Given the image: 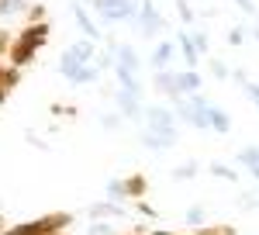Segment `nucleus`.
<instances>
[{"label":"nucleus","instance_id":"nucleus-34","mask_svg":"<svg viewBox=\"0 0 259 235\" xmlns=\"http://www.w3.org/2000/svg\"><path fill=\"white\" fill-rule=\"evenodd\" d=\"M132 211H139L142 218H156V208H152V204H145V197L132 201Z\"/></svg>","mask_w":259,"mask_h":235},{"label":"nucleus","instance_id":"nucleus-2","mask_svg":"<svg viewBox=\"0 0 259 235\" xmlns=\"http://www.w3.org/2000/svg\"><path fill=\"white\" fill-rule=\"evenodd\" d=\"M73 228V215L69 211H49V215L28 218V221H18V225H7L4 235H56Z\"/></svg>","mask_w":259,"mask_h":235},{"label":"nucleus","instance_id":"nucleus-42","mask_svg":"<svg viewBox=\"0 0 259 235\" xmlns=\"http://www.w3.org/2000/svg\"><path fill=\"white\" fill-rule=\"evenodd\" d=\"M4 232H7V218L0 215V235H4Z\"/></svg>","mask_w":259,"mask_h":235},{"label":"nucleus","instance_id":"nucleus-12","mask_svg":"<svg viewBox=\"0 0 259 235\" xmlns=\"http://www.w3.org/2000/svg\"><path fill=\"white\" fill-rule=\"evenodd\" d=\"M152 83H156V94H162V97H169V100L183 97L177 69H156V80H152Z\"/></svg>","mask_w":259,"mask_h":235},{"label":"nucleus","instance_id":"nucleus-44","mask_svg":"<svg viewBox=\"0 0 259 235\" xmlns=\"http://www.w3.org/2000/svg\"><path fill=\"white\" fill-rule=\"evenodd\" d=\"M252 38H256V42H259V24H256V28H252Z\"/></svg>","mask_w":259,"mask_h":235},{"label":"nucleus","instance_id":"nucleus-27","mask_svg":"<svg viewBox=\"0 0 259 235\" xmlns=\"http://www.w3.org/2000/svg\"><path fill=\"white\" fill-rule=\"evenodd\" d=\"M177 18L183 21V24H187V28H190V24H194V18H197V14H194V7H190V4H187V0H177Z\"/></svg>","mask_w":259,"mask_h":235},{"label":"nucleus","instance_id":"nucleus-26","mask_svg":"<svg viewBox=\"0 0 259 235\" xmlns=\"http://www.w3.org/2000/svg\"><path fill=\"white\" fill-rule=\"evenodd\" d=\"M100 125H104L107 132H121V125H124V114H121V111H111V114H100Z\"/></svg>","mask_w":259,"mask_h":235},{"label":"nucleus","instance_id":"nucleus-7","mask_svg":"<svg viewBox=\"0 0 259 235\" xmlns=\"http://www.w3.org/2000/svg\"><path fill=\"white\" fill-rule=\"evenodd\" d=\"M114 104H118L121 114H124V121H145V107H142V97H139V94H132V90L118 87Z\"/></svg>","mask_w":259,"mask_h":235},{"label":"nucleus","instance_id":"nucleus-9","mask_svg":"<svg viewBox=\"0 0 259 235\" xmlns=\"http://www.w3.org/2000/svg\"><path fill=\"white\" fill-rule=\"evenodd\" d=\"M73 18H76V28L83 31V38H94V42L104 38V28L94 21V14L87 11V4H76V0H73Z\"/></svg>","mask_w":259,"mask_h":235},{"label":"nucleus","instance_id":"nucleus-13","mask_svg":"<svg viewBox=\"0 0 259 235\" xmlns=\"http://www.w3.org/2000/svg\"><path fill=\"white\" fill-rule=\"evenodd\" d=\"M18 83H21V66H14V62H0V104H7V97L14 94Z\"/></svg>","mask_w":259,"mask_h":235},{"label":"nucleus","instance_id":"nucleus-10","mask_svg":"<svg viewBox=\"0 0 259 235\" xmlns=\"http://www.w3.org/2000/svg\"><path fill=\"white\" fill-rule=\"evenodd\" d=\"M87 215H90V221H114V218H124L128 215V208H124V201H97V204H90L87 208Z\"/></svg>","mask_w":259,"mask_h":235},{"label":"nucleus","instance_id":"nucleus-4","mask_svg":"<svg viewBox=\"0 0 259 235\" xmlns=\"http://www.w3.org/2000/svg\"><path fill=\"white\" fill-rule=\"evenodd\" d=\"M132 28L139 31L142 38H156V35L166 31L169 24H166V18L156 11V0H139V18L132 21Z\"/></svg>","mask_w":259,"mask_h":235},{"label":"nucleus","instance_id":"nucleus-16","mask_svg":"<svg viewBox=\"0 0 259 235\" xmlns=\"http://www.w3.org/2000/svg\"><path fill=\"white\" fill-rule=\"evenodd\" d=\"M177 49H180V56H183V62H187V69H197L200 52H197V45H194V38H190V31H180L177 35Z\"/></svg>","mask_w":259,"mask_h":235},{"label":"nucleus","instance_id":"nucleus-23","mask_svg":"<svg viewBox=\"0 0 259 235\" xmlns=\"http://www.w3.org/2000/svg\"><path fill=\"white\" fill-rule=\"evenodd\" d=\"M239 166H245V170H252V166H259V145H249V149H239Z\"/></svg>","mask_w":259,"mask_h":235},{"label":"nucleus","instance_id":"nucleus-3","mask_svg":"<svg viewBox=\"0 0 259 235\" xmlns=\"http://www.w3.org/2000/svg\"><path fill=\"white\" fill-rule=\"evenodd\" d=\"M100 24H132L139 18V0H87Z\"/></svg>","mask_w":259,"mask_h":235},{"label":"nucleus","instance_id":"nucleus-36","mask_svg":"<svg viewBox=\"0 0 259 235\" xmlns=\"http://www.w3.org/2000/svg\"><path fill=\"white\" fill-rule=\"evenodd\" d=\"M52 114L56 118H76V107H69V104H52Z\"/></svg>","mask_w":259,"mask_h":235},{"label":"nucleus","instance_id":"nucleus-21","mask_svg":"<svg viewBox=\"0 0 259 235\" xmlns=\"http://www.w3.org/2000/svg\"><path fill=\"white\" fill-rule=\"evenodd\" d=\"M194 235H239L235 225H197Z\"/></svg>","mask_w":259,"mask_h":235},{"label":"nucleus","instance_id":"nucleus-45","mask_svg":"<svg viewBox=\"0 0 259 235\" xmlns=\"http://www.w3.org/2000/svg\"><path fill=\"white\" fill-rule=\"evenodd\" d=\"M56 235H73V232H69V228H66V232H56Z\"/></svg>","mask_w":259,"mask_h":235},{"label":"nucleus","instance_id":"nucleus-35","mask_svg":"<svg viewBox=\"0 0 259 235\" xmlns=\"http://www.w3.org/2000/svg\"><path fill=\"white\" fill-rule=\"evenodd\" d=\"M242 90H245V97H249V100H252V104L259 107V83H252V80H245V83H242Z\"/></svg>","mask_w":259,"mask_h":235},{"label":"nucleus","instance_id":"nucleus-5","mask_svg":"<svg viewBox=\"0 0 259 235\" xmlns=\"http://www.w3.org/2000/svg\"><path fill=\"white\" fill-rule=\"evenodd\" d=\"M142 125H145V128H156V132H177L180 118H177V111H173V104H149Z\"/></svg>","mask_w":259,"mask_h":235},{"label":"nucleus","instance_id":"nucleus-31","mask_svg":"<svg viewBox=\"0 0 259 235\" xmlns=\"http://www.w3.org/2000/svg\"><path fill=\"white\" fill-rule=\"evenodd\" d=\"M87 235H114V225L111 221H90V228H87Z\"/></svg>","mask_w":259,"mask_h":235},{"label":"nucleus","instance_id":"nucleus-32","mask_svg":"<svg viewBox=\"0 0 259 235\" xmlns=\"http://www.w3.org/2000/svg\"><path fill=\"white\" fill-rule=\"evenodd\" d=\"M107 197H111V201H128V197H124V183H121V180H107Z\"/></svg>","mask_w":259,"mask_h":235},{"label":"nucleus","instance_id":"nucleus-37","mask_svg":"<svg viewBox=\"0 0 259 235\" xmlns=\"http://www.w3.org/2000/svg\"><path fill=\"white\" fill-rule=\"evenodd\" d=\"M24 138H28V142H31L35 149H49V142H45L41 135H35V132H24Z\"/></svg>","mask_w":259,"mask_h":235},{"label":"nucleus","instance_id":"nucleus-19","mask_svg":"<svg viewBox=\"0 0 259 235\" xmlns=\"http://www.w3.org/2000/svg\"><path fill=\"white\" fill-rule=\"evenodd\" d=\"M177 76H180V90H183V97L204 90V76H200L197 69H177Z\"/></svg>","mask_w":259,"mask_h":235},{"label":"nucleus","instance_id":"nucleus-25","mask_svg":"<svg viewBox=\"0 0 259 235\" xmlns=\"http://www.w3.org/2000/svg\"><path fill=\"white\" fill-rule=\"evenodd\" d=\"M38 21H49V11H45L41 4H28V11H24V24H38Z\"/></svg>","mask_w":259,"mask_h":235},{"label":"nucleus","instance_id":"nucleus-20","mask_svg":"<svg viewBox=\"0 0 259 235\" xmlns=\"http://www.w3.org/2000/svg\"><path fill=\"white\" fill-rule=\"evenodd\" d=\"M197 173H200V163H194V159H190V163L173 166V180H177V183H187V180H194Z\"/></svg>","mask_w":259,"mask_h":235},{"label":"nucleus","instance_id":"nucleus-6","mask_svg":"<svg viewBox=\"0 0 259 235\" xmlns=\"http://www.w3.org/2000/svg\"><path fill=\"white\" fill-rule=\"evenodd\" d=\"M59 73L69 80L73 87H90V83L100 80L104 69H100L97 62H59Z\"/></svg>","mask_w":259,"mask_h":235},{"label":"nucleus","instance_id":"nucleus-39","mask_svg":"<svg viewBox=\"0 0 259 235\" xmlns=\"http://www.w3.org/2000/svg\"><path fill=\"white\" fill-rule=\"evenodd\" d=\"M232 80H235V83H245V80H249V76H245L242 69H232Z\"/></svg>","mask_w":259,"mask_h":235},{"label":"nucleus","instance_id":"nucleus-38","mask_svg":"<svg viewBox=\"0 0 259 235\" xmlns=\"http://www.w3.org/2000/svg\"><path fill=\"white\" fill-rule=\"evenodd\" d=\"M242 208H245V211H256L259 201H256V197H245V204H242Z\"/></svg>","mask_w":259,"mask_h":235},{"label":"nucleus","instance_id":"nucleus-43","mask_svg":"<svg viewBox=\"0 0 259 235\" xmlns=\"http://www.w3.org/2000/svg\"><path fill=\"white\" fill-rule=\"evenodd\" d=\"M249 173H252V180H256V183H259V166H252V170H249Z\"/></svg>","mask_w":259,"mask_h":235},{"label":"nucleus","instance_id":"nucleus-40","mask_svg":"<svg viewBox=\"0 0 259 235\" xmlns=\"http://www.w3.org/2000/svg\"><path fill=\"white\" fill-rule=\"evenodd\" d=\"M152 235H194V232H166V228H156Z\"/></svg>","mask_w":259,"mask_h":235},{"label":"nucleus","instance_id":"nucleus-18","mask_svg":"<svg viewBox=\"0 0 259 235\" xmlns=\"http://www.w3.org/2000/svg\"><path fill=\"white\" fill-rule=\"evenodd\" d=\"M121 183H124V197H128V201H139V197H145V194H149V180H145L142 173L124 176Z\"/></svg>","mask_w":259,"mask_h":235},{"label":"nucleus","instance_id":"nucleus-22","mask_svg":"<svg viewBox=\"0 0 259 235\" xmlns=\"http://www.w3.org/2000/svg\"><path fill=\"white\" fill-rule=\"evenodd\" d=\"M211 176H218V180H225V183H239L235 166H225V163H211Z\"/></svg>","mask_w":259,"mask_h":235},{"label":"nucleus","instance_id":"nucleus-15","mask_svg":"<svg viewBox=\"0 0 259 235\" xmlns=\"http://www.w3.org/2000/svg\"><path fill=\"white\" fill-rule=\"evenodd\" d=\"M114 66L139 73V69H142V56L132 49V45H128V42H118V45H114Z\"/></svg>","mask_w":259,"mask_h":235},{"label":"nucleus","instance_id":"nucleus-33","mask_svg":"<svg viewBox=\"0 0 259 235\" xmlns=\"http://www.w3.org/2000/svg\"><path fill=\"white\" fill-rule=\"evenodd\" d=\"M187 225H204V204H194V208H187Z\"/></svg>","mask_w":259,"mask_h":235},{"label":"nucleus","instance_id":"nucleus-1","mask_svg":"<svg viewBox=\"0 0 259 235\" xmlns=\"http://www.w3.org/2000/svg\"><path fill=\"white\" fill-rule=\"evenodd\" d=\"M49 31H52V24H49V21H38V24H24L18 35L11 38L7 62H14V66H31V62H35V56H38L41 49L49 45Z\"/></svg>","mask_w":259,"mask_h":235},{"label":"nucleus","instance_id":"nucleus-41","mask_svg":"<svg viewBox=\"0 0 259 235\" xmlns=\"http://www.w3.org/2000/svg\"><path fill=\"white\" fill-rule=\"evenodd\" d=\"M124 235H149L145 228H132V232H124Z\"/></svg>","mask_w":259,"mask_h":235},{"label":"nucleus","instance_id":"nucleus-11","mask_svg":"<svg viewBox=\"0 0 259 235\" xmlns=\"http://www.w3.org/2000/svg\"><path fill=\"white\" fill-rule=\"evenodd\" d=\"M94 56H97V42L94 38H76L59 56V62H94Z\"/></svg>","mask_w":259,"mask_h":235},{"label":"nucleus","instance_id":"nucleus-28","mask_svg":"<svg viewBox=\"0 0 259 235\" xmlns=\"http://www.w3.org/2000/svg\"><path fill=\"white\" fill-rule=\"evenodd\" d=\"M211 76L214 80H232V69H228V62H221V59H211Z\"/></svg>","mask_w":259,"mask_h":235},{"label":"nucleus","instance_id":"nucleus-8","mask_svg":"<svg viewBox=\"0 0 259 235\" xmlns=\"http://www.w3.org/2000/svg\"><path fill=\"white\" fill-rule=\"evenodd\" d=\"M142 145L145 149H152V152H166V149H173L180 142V128L177 132H156V128H142Z\"/></svg>","mask_w":259,"mask_h":235},{"label":"nucleus","instance_id":"nucleus-29","mask_svg":"<svg viewBox=\"0 0 259 235\" xmlns=\"http://www.w3.org/2000/svg\"><path fill=\"white\" fill-rule=\"evenodd\" d=\"M245 38H249V31H245L242 24H235V28H228V38H225V42H228L232 49H239V45H242Z\"/></svg>","mask_w":259,"mask_h":235},{"label":"nucleus","instance_id":"nucleus-17","mask_svg":"<svg viewBox=\"0 0 259 235\" xmlns=\"http://www.w3.org/2000/svg\"><path fill=\"white\" fill-rule=\"evenodd\" d=\"M207 128L218 132V135H228V132H232V118H228V111H221L218 104H211V107H207Z\"/></svg>","mask_w":259,"mask_h":235},{"label":"nucleus","instance_id":"nucleus-14","mask_svg":"<svg viewBox=\"0 0 259 235\" xmlns=\"http://www.w3.org/2000/svg\"><path fill=\"white\" fill-rule=\"evenodd\" d=\"M177 56H180L177 42H159V45L152 49V56H149V66H152V69H169Z\"/></svg>","mask_w":259,"mask_h":235},{"label":"nucleus","instance_id":"nucleus-24","mask_svg":"<svg viewBox=\"0 0 259 235\" xmlns=\"http://www.w3.org/2000/svg\"><path fill=\"white\" fill-rule=\"evenodd\" d=\"M21 11H28V0H0V18H11Z\"/></svg>","mask_w":259,"mask_h":235},{"label":"nucleus","instance_id":"nucleus-30","mask_svg":"<svg viewBox=\"0 0 259 235\" xmlns=\"http://www.w3.org/2000/svg\"><path fill=\"white\" fill-rule=\"evenodd\" d=\"M190 38H194V45H197L200 56H207V49H211V35H207V31H190Z\"/></svg>","mask_w":259,"mask_h":235}]
</instances>
